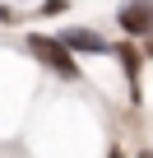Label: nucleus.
<instances>
[{"label":"nucleus","instance_id":"3","mask_svg":"<svg viewBox=\"0 0 153 158\" xmlns=\"http://www.w3.org/2000/svg\"><path fill=\"white\" fill-rule=\"evenodd\" d=\"M60 47H65V51H70V47H74V51H107V37L84 33V28H70V33L60 37Z\"/></svg>","mask_w":153,"mask_h":158},{"label":"nucleus","instance_id":"1","mask_svg":"<svg viewBox=\"0 0 153 158\" xmlns=\"http://www.w3.org/2000/svg\"><path fill=\"white\" fill-rule=\"evenodd\" d=\"M28 47H33V56H37V60H46L56 74H65V79H74V74H79L74 56H70V51H65L56 37H42V33H33V37H28Z\"/></svg>","mask_w":153,"mask_h":158},{"label":"nucleus","instance_id":"4","mask_svg":"<svg viewBox=\"0 0 153 158\" xmlns=\"http://www.w3.org/2000/svg\"><path fill=\"white\" fill-rule=\"evenodd\" d=\"M144 158H153V153H144Z\"/></svg>","mask_w":153,"mask_h":158},{"label":"nucleus","instance_id":"2","mask_svg":"<svg viewBox=\"0 0 153 158\" xmlns=\"http://www.w3.org/2000/svg\"><path fill=\"white\" fill-rule=\"evenodd\" d=\"M121 23H125V33L153 28V5H148V0H130V5H121Z\"/></svg>","mask_w":153,"mask_h":158}]
</instances>
